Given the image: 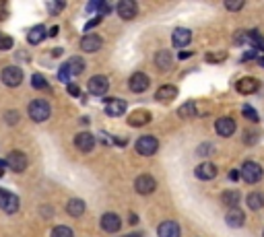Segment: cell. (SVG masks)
<instances>
[{
  "label": "cell",
  "mask_w": 264,
  "mask_h": 237,
  "mask_svg": "<svg viewBox=\"0 0 264 237\" xmlns=\"http://www.w3.org/2000/svg\"><path fill=\"white\" fill-rule=\"evenodd\" d=\"M27 111H29V118L33 122H46L52 114V109H50V103L46 99H35L29 103V107H27Z\"/></svg>",
  "instance_id": "1"
},
{
  "label": "cell",
  "mask_w": 264,
  "mask_h": 237,
  "mask_svg": "<svg viewBox=\"0 0 264 237\" xmlns=\"http://www.w3.org/2000/svg\"><path fill=\"white\" fill-rule=\"evenodd\" d=\"M101 21H103V17H95V19H91V21L85 25V31H91L93 27H97V25H99Z\"/></svg>",
  "instance_id": "41"
},
{
  "label": "cell",
  "mask_w": 264,
  "mask_h": 237,
  "mask_svg": "<svg viewBox=\"0 0 264 237\" xmlns=\"http://www.w3.org/2000/svg\"><path fill=\"white\" fill-rule=\"evenodd\" d=\"M246 202H248V206L252 208V211H260V208L264 206V194H260V192H252V194H248Z\"/></svg>",
  "instance_id": "28"
},
{
  "label": "cell",
  "mask_w": 264,
  "mask_h": 237,
  "mask_svg": "<svg viewBox=\"0 0 264 237\" xmlns=\"http://www.w3.org/2000/svg\"><path fill=\"white\" fill-rule=\"evenodd\" d=\"M128 223H130V225H134V223H138V217H136L134 213H130V217H128Z\"/></svg>",
  "instance_id": "45"
},
{
  "label": "cell",
  "mask_w": 264,
  "mask_h": 237,
  "mask_svg": "<svg viewBox=\"0 0 264 237\" xmlns=\"http://www.w3.org/2000/svg\"><path fill=\"white\" fill-rule=\"evenodd\" d=\"M157 235L159 237H179L182 235V229H179L176 221H163L157 227Z\"/></svg>",
  "instance_id": "16"
},
{
  "label": "cell",
  "mask_w": 264,
  "mask_h": 237,
  "mask_svg": "<svg viewBox=\"0 0 264 237\" xmlns=\"http://www.w3.org/2000/svg\"><path fill=\"white\" fill-rule=\"evenodd\" d=\"M4 175V167H0V177H2Z\"/></svg>",
  "instance_id": "51"
},
{
  "label": "cell",
  "mask_w": 264,
  "mask_h": 237,
  "mask_svg": "<svg viewBox=\"0 0 264 237\" xmlns=\"http://www.w3.org/2000/svg\"><path fill=\"white\" fill-rule=\"evenodd\" d=\"M174 64V56L170 50H159L157 56H155V66L159 68V71H170Z\"/></svg>",
  "instance_id": "22"
},
{
  "label": "cell",
  "mask_w": 264,
  "mask_h": 237,
  "mask_svg": "<svg viewBox=\"0 0 264 237\" xmlns=\"http://www.w3.org/2000/svg\"><path fill=\"white\" fill-rule=\"evenodd\" d=\"M85 202H83L81 198H71L66 202V213L71 215V217H81L83 213H85Z\"/></svg>",
  "instance_id": "26"
},
{
  "label": "cell",
  "mask_w": 264,
  "mask_h": 237,
  "mask_svg": "<svg viewBox=\"0 0 264 237\" xmlns=\"http://www.w3.org/2000/svg\"><path fill=\"white\" fill-rule=\"evenodd\" d=\"M19 206H21V202H19V196H17V194L4 192V190H2V194H0V208H2L6 215H15V213L19 211Z\"/></svg>",
  "instance_id": "5"
},
{
  "label": "cell",
  "mask_w": 264,
  "mask_h": 237,
  "mask_svg": "<svg viewBox=\"0 0 264 237\" xmlns=\"http://www.w3.org/2000/svg\"><path fill=\"white\" fill-rule=\"evenodd\" d=\"M52 237H75V235H73V229H71V227H66V225H58V227H54Z\"/></svg>",
  "instance_id": "31"
},
{
  "label": "cell",
  "mask_w": 264,
  "mask_h": 237,
  "mask_svg": "<svg viewBox=\"0 0 264 237\" xmlns=\"http://www.w3.org/2000/svg\"><path fill=\"white\" fill-rule=\"evenodd\" d=\"M12 37L6 35V33H0V52H6V50H12Z\"/></svg>",
  "instance_id": "32"
},
{
  "label": "cell",
  "mask_w": 264,
  "mask_h": 237,
  "mask_svg": "<svg viewBox=\"0 0 264 237\" xmlns=\"http://www.w3.org/2000/svg\"><path fill=\"white\" fill-rule=\"evenodd\" d=\"M215 130L219 136H223V138H229L233 132H235V122L231 118H219L215 122Z\"/></svg>",
  "instance_id": "18"
},
{
  "label": "cell",
  "mask_w": 264,
  "mask_h": 237,
  "mask_svg": "<svg viewBox=\"0 0 264 237\" xmlns=\"http://www.w3.org/2000/svg\"><path fill=\"white\" fill-rule=\"evenodd\" d=\"M68 93L75 95V97H79V95H81V89H79L77 85H68Z\"/></svg>",
  "instance_id": "43"
},
{
  "label": "cell",
  "mask_w": 264,
  "mask_h": 237,
  "mask_svg": "<svg viewBox=\"0 0 264 237\" xmlns=\"http://www.w3.org/2000/svg\"><path fill=\"white\" fill-rule=\"evenodd\" d=\"M262 237H264V233H262Z\"/></svg>",
  "instance_id": "53"
},
{
  "label": "cell",
  "mask_w": 264,
  "mask_h": 237,
  "mask_svg": "<svg viewBox=\"0 0 264 237\" xmlns=\"http://www.w3.org/2000/svg\"><path fill=\"white\" fill-rule=\"evenodd\" d=\"M258 87H260V82L252 77H244V79L238 80V85H235L238 93H242V95H252V93L258 91Z\"/></svg>",
  "instance_id": "17"
},
{
  "label": "cell",
  "mask_w": 264,
  "mask_h": 237,
  "mask_svg": "<svg viewBox=\"0 0 264 237\" xmlns=\"http://www.w3.org/2000/svg\"><path fill=\"white\" fill-rule=\"evenodd\" d=\"M101 227H103V231H107V233H118L120 227H122V221H120V217H118L116 213H105V215L101 217Z\"/></svg>",
  "instance_id": "15"
},
{
  "label": "cell",
  "mask_w": 264,
  "mask_h": 237,
  "mask_svg": "<svg viewBox=\"0 0 264 237\" xmlns=\"http://www.w3.org/2000/svg\"><path fill=\"white\" fill-rule=\"evenodd\" d=\"M155 188H157L155 177L149 175V173L138 175V177H136V182H134V190H136L138 194H143V196H149L151 192H155Z\"/></svg>",
  "instance_id": "6"
},
{
  "label": "cell",
  "mask_w": 264,
  "mask_h": 237,
  "mask_svg": "<svg viewBox=\"0 0 264 237\" xmlns=\"http://www.w3.org/2000/svg\"><path fill=\"white\" fill-rule=\"evenodd\" d=\"M8 19V4L4 2V0H0V21Z\"/></svg>",
  "instance_id": "39"
},
{
  "label": "cell",
  "mask_w": 264,
  "mask_h": 237,
  "mask_svg": "<svg viewBox=\"0 0 264 237\" xmlns=\"http://www.w3.org/2000/svg\"><path fill=\"white\" fill-rule=\"evenodd\" d=\"M103 46V39L99 35H95V33H87L85 37L81 39V50L83 52H87V54H95V52H99Z\"/></svg>",
  "instance_id": "10"
},
{
  "label": "cell",
  "mask_w": 264,
  "mask_h": 237,
  "mask_svg": "<svg viewBox=\"0 0 264 237\" xmlns=\"http://www.w3.org/2000/svg\"><path fill=\"white\" fill-rule=\"evenodd\" d=\"M21 80H23V71L19 66H6L4 71H2V82L6 87H19L21 85Z\"/></svg>",
  "instance_id": "8"
},
{
  "label": "cell",
  "mask_w": 264,
  "mask_h": 237,
  "mask_svg": "<svg viewBox=\"0 0 264 237\" xmlns=\"http://www.w3.org/2000/svg\"><path fill=\"white\" fill-rule=\"evenodd\" d=\"M260 138V134H258V130H246V134H244V143L246 145H254L256 141Z\"/></svg>",
  "instance_id": "34"
},
{
  "label": "cell",
  "mask_w": 264,
  "mask_h": 237,
  "mask_svg": "<svg viewBox=\"0 0 264 237\" xmlns=\"http://www.w3.org/2000/svg\"><path fill=\"white\" fill-rule=\"evenodd\" d=\"M256 62H258V64H260V66H262V68H264V56H260V58H258V60H256Z\"/></svg>",
  "instance_id": "49"
},
{
  "label": "cell",
  "mask_w": 264,
  "mask_h": 237,
  "mask_svg": "<svg viewBox=\"0 0 264 237\" xmlns=\"http://www.w3.org/2000/svg\"><path fill=\"white\" fill-rule=\"evenodd\" d=\"M240 175H242V179H244L246 184H256V182H260V179H262L264 171H262V167L256 161H246L242 165Z\"/></svg>",
  "instance_id": "2"
},
{
  "label": "cell",
  "mask_w": 264,
  "mask_h": 237,
  "mask_svg": "<svg viewBox=\"0 0 264 237\" xmlns=\"http://www.w3.org/2000/svg\"><path fill=\"white\" fill-rule=\"evenodd\" d=\"M238 177H240L238 171H231V173H229V179H238Z\"/></svg>",
  "instance_id": "47"
},
{
  "label": "cell",
  "mask_w": 264,
  "mask_h": 237,
  "mask_svg": "<svg viewBox=\"0 0 264 237\" xmlns=\"http://www.w3.org/2000/svg\"><path fill=\"white\" fill-rule=\"evenodd\" d=\"M87 89H89L91 95L101 97V95H105L107 89H109V80H107V77H103V75H95V77L89 79Z\"/></svg>",
  "instance_id": "4"
},
{
  "label": "cell",
  "mask_w": 264,
  "mask_h": 237,
  "mask_svg": "<svg viewBox=\"0 0 264 237\" xmlns=\"http://www.w3.org/2000/svg\"><path fill=\"white\" fill-rule=\"evenodd\" d=\"M6 165H8L15 173H23V171L27 169V165H29V161H27V157L23 155L21 151H12L10 155L6 157Z\"/></svg>",
  "instance_id": "9"
},
{
  "label": "cell",
  "mask_w": 264,
  "mask_h": 237,
  "mask_svg": "<svg viewBox=\"0 0 264 237\" xmlns=\"http://www.w3.org/2000/svg\"><path fill=\"white\" fill-rule=\"evenodd\" d=\"M240 200H242V194L238 190H225L221 194V202L229 208H238L240 206Z\"/></svg>",
  "instance_id": "24"
},
{
  "label": "cell",
  "mask_w": 264,
  "mask_h": 237,
  "mask_svg": "<svg viewBox=\"0 0 264 237\" xmlns=\"http://www.w3.org/2000/svg\"><path fill=\"white\" fill-rule=\"evenodd\" d=\"M62 8H64V2H48V10L54 12V15H56V12H60Z\"/></svg>",
  "instance_id": "40"
},
{
  "label": "cell",
  "mask_w": 264,
  "mask_h": 237,
  "mask_svg": "<svg viewBox=\"0 0 264 237\" xmlns=\"http://www.w3.org/2000/svg\"><path fill=\"white\" fill-rule=\"evenodd\" d=\"M177 116L179 118H194V116H196V103H194V101H186L182 107L177 109Z\"/></svg>",
  "instance_id": "29"
},
{
  "label": "cell",
  "mask_w": 264,
  "mask_h": 237,
  "mask_svg": "<svg viewBox=\"0 0 264 237\" xmlns=\"http://www.w3.org/2000/svg\"><path fill=\"white\" fill-rule=\"evenodd\" d=\"M58 35V27H52L50 29V37H56Z\"/></svg>",
  "instance_id": "46"
},
{
  "label": "cell",
  "mask_w": 264,
  "mask_h": 237,
  "mask_svg": "<svg viewBox=\"0 0 264 237\" xmlns=\"http://www.w3.org/2000/svg\"><path fill=\"white\" fill-rule=\"evenodd\" d=\"M75 147L81 151V153H91L95 149V138L91 132H79L75 136Z\"/></svg>",
  "instance_id": "13"
},
{
  "label": "cell",
  "mask_w": 264,
  "mask_h": 237,
  "mask_svg": "<svg viewBox=\"0 0 264 237\" xmlns=\"http://www.w3.org/2000/svg\"><path fill=\"white\" fill-rule=\"evenodd\" d=\"M126 101L124 99H118V97H107L105 99V114L109 118H118V116H124L126 114Z\"/></svg>",
  "instance_id": "7"
},
{
  "label": "cell",
  "mask_w": 264,
  "mask_h": 237,
  "mask_svg": "<svg viewBox=\"0 0 264 237\" xmlns=\"http://www.w3.org/2000/svg\"><path fill=\"white\" fill-rule=\"evenodd\" d=\"M246 221V215L240 211V208H229V213L225 215V223L229 227H242Z\"/></svg>",
  "instance_id": "25"
},
{
  "label": "cell",
  "mask_w": 264,
  "mask_h": 237,
  "mask_svg": "<svg viewBox=\"0 0 264 237\" xmlns=\"http://www.w3.org/2000/svg\"><path fill=\"white\" fill-rule=\"evenodd\" d=\"M4 120H6V124H10V126H12V124H17L19 122V111H6V116H4Z\"/></svg>",
  "instance_id": "38"
},
{
  "label": "cell",
  "mask_w": 264,
  "mask_h": 237,
  "mask_svg": "<svg viewBox=\"0 0 264 237\" xmlns=\"http://www.w3.org/2000/svg\"><path fill=\"white\" fill-rule=\"evenodd\" d=\"M188 56H192V52H182V54H179V58L184 60V58H188Z\"/></svg>",
  "instance_id": "48"
},
{
  "label": "cell",
  "mask_w": 264,
  "mask_h": 237,
  "mask_svg": "<svg viewBox=\"0 0 264 237\" xmlns=\"http://www.w3.org/2000/svg\"><path fill=\"white\" fill-rule=\"evenodd\" d=\"M176 97H177V89H176L174 85H163V87H159L157 93H155V99L161 101V103H170V101L176 99Z\"/></svg>",
  "instance_id": "21"
},
{
  "label": "cell",
  "mask_w": 264,
  "mask_h": 237,
  "mask_svg": "<svg viewBox=\"0 0 264 237\" xmlns=\"http://www.w3.org/2000/svg\"><path fill=\"white\" fill-rule=\"evenodd\" d=\"M134 149H136L138 155L151 157V155H155V153L159 151V141H157L155 136H141L134 143Z\"/></svg>",
  "instance_id": "3"
},
{
  "label": "cell",
  "mask_w": 264,
  "mask_h": 237,
  "mask_svg": "<svg viewBox=\"0 0 264 237\" xmlns=\"http://www.w3.org/2000/svg\"><path fill=\"white\" fill-rule=\"evenodd\" d=\"M66 66H68V71H71V75H83V71L87 68V64H85V60L81 58V56H73V58H68V62H66Z\"/></svg>",
  "instance_id": "27"
},
{
  "label": "cell",
  "mask_w": 264,
  "mask_h": 237,
  "mask_svg": "<svg viewBox=\"0 0 264 237\" xmlns=\"http://www.w3.org/2000/svg\"><path fill=\"white\" fill-rule=\"evenodd\" d=\"M211 153H213V145H200L198 147V155H211Z\"/></svg>",
  "instance_id": "42"
},
{
  "label": "cell",
  "mask_w": 264,
  "mask_h": 237,
  "mask_svg": "<svg viewBox=\"0 0 264 237\" xmlns=\"http://www.w3.org/2000/svg\"><path fill=\"white\" fill-rule=\"evenodd\" d=\"M99 4H101V0H97V2H91L87 6V10H99Z\"/></svg>",
  "instance_id": "44"
},
{
  "label": "cell",
  "mask_w": 264,
  "mask_h": 237,
  "mask_svg": "<svg viewBox=\"0 0 264 237\" xmlns=\"http://www.w3.org/2000/svg\"><path fill=\"white\" fill-rule=\"evenodd\" d=\"M242 111H244V116H246V118H248L250 122H258V120H260L258 111H256L254 107H250V105H244V109H242Z\"/></svg>",
  "instance_id": "33"
},
{
  "label": "cell",
  "mask_w": 264,
  "mask_h": 237,
  "mask_svg": "<svg viewBox=\"0 0 264 237\" xmlns=\"http://www.w3.org/2000/svg\"><path fill=\"white\" fill-rule=\"evenodd\" d=\"M116 10H118L120 19H124V21H132V19L136 17V12H138V6H136L134 0H122V2H118Z\"/></svg>",
  "instance_id": "11"
},
{
  "label": "cell",
  "mask_w": 264,
  "mask_h": 237,
  "mask_svg": "<svg viewBox=\"0 0 264 237\" xmlns=\"http://www.w3.org/2000/svg\"><path fill=\"white\" fill-rule=\"evenodd\" d=\"M31 87H33V89H39V91H46L50 85H48V80H46V77H44V75L35 73V75L31 77Z\"/></svg>",
  "instance_id": "30"
},
{
  "label": "cell",
  "mask_w": 264,
  "mask_h": 237,
  "mask_svg": "<svg viewBox=\"0 0 264 237\" xmlns=\"http://www.w3.org/2000/svg\"><path fill=\"white\" fill-rule=\"evenodd\" d=\"M149 85H151V80L145 73H134L128 80V87H130L132 93H145L149 89Z\"/></svg>",
  "instance_id": "12"
},
{
  "label": "cell",
  "mask_w": 264,
  "mask_h": 237,
  "mask_svg": "<svg viewBox=\"0 0 264 237\" xmlns=\"http://www.w3.org/2000/svg\"><path fill=\"white\" fill-rule=\"evenodd\" d=\"M227 58L225 52H219V54H206V62H223Z\"/></svg>",
  "instance_id": "35"
},
{
  "label": "cell",
  "mask_w": 264,
  "mask_h": 237,
  "mask_svg": "<svg viewBox=\"0 0 264 237\" xmlns=\"http://www.w3.org/2000/svg\"><path fill=\"white\" fill-rule=\"evenodd\" d=\"M48 35H50V33L46 31L44 25H35L33 29H29V33H27V41H29L31 46H37V44H41V41H44Z\"/></svg>",
  "instance_id": "23"
},
{
  "label": "cell",
  "mask_w": 264,
  "mask_h": 237,
  "mask_svg": "<svg viewBox=\"0 0 264 237\" xmlns=\"http://www.w3.org/2000/svg\"><path fill=\"white\" fill-rule=\"evenodd\" d=\"M58 79H60L62 82H68V79H71V71H68V66H66V64H62V66H60V71H58Z\"/></svg>",
  "instance_id": "37"
},
{
  "label": "cell",
  "mask_w": 264,
  "mask_h": 237,
  "mask_svg": "<svg viewBox=\"0 0 264 237\" xmlns=\"http://www.w3.org/2000/svg\"><path fill=\"white\" fill-rule=\"evenodd\" d=\"M196 177L198 179H204V182H208V179H215V175H217V167L211 163V161H204V163H200L198 167H196Z\"/></svg>",
  "instance_id": "19"
},
{
  "label": "cell",
  "mask_w": 264,
  "mask_h": 237,
  "mask_svg": "<svg viewBox=\"0 0 264 237\" xmlns=\"http://www.w3.org/2000/svg\"><path fill=\"white\" fill-rule=\"evenodd\" d=\"M225 8L227 10H240V8H244V0H227Z\"/></svg>",
  "instance_id": "36"
},
{
  "label": "cell",
  "mask_w": 264,
  "mask_h": 237,
  "mask_svg": "<svg viewBox=\"0 0 264 237\" xmlns=\"http://www.w3.org/2000/svg\"><path fill=\"white\" fill-rule=\"evenodd\" d=\"M128 126H132V128H143V126H147V124L151 122V111H147V109H136V111H132V114L128 116Z\"/></svg>",
  "instance_id": "14"
},
{
  "label": "cell",
  "mask_w": 264,
  "mask_h": 237,
  "mask_svg": "<svg viewBox=\"0 0 264 237\" xmlns=\"http://www.w3.org/2000/svg\"><path fill=\"white\" fill-rule=\"evenodd\" d=\"M190 39H192V31L190 29H184V27H177V29L172 33V41H174V46L176 48H184L190 44Z\"/></svg>",
  "instance_id": "20"
},
{
  "label": "cell",
  "mask_w": 264,
  "mask_h": 237,
  "mask_svg": "<svg viewBox=\"0 0 264 237\" xmlns=\"http://www.w3.org/2000/svg\"><path fill=\"white\" fill-rule=\"evenodd\" d=\"M126 237H143L141 233H134V235H126Z\"/></svg>",
  "instance_id": "50"
},
{
  "label": "cell",
  "mask_w": 264,
  "mask_h": 237,
  "mask_svg": "<svg viewBox=\"0 0 264 237\" xmlns=\"http://www.w3.org/2000/svg\"><path fill=\"white\" fill-rule=\"evenodd\" d=\"M0 194H2V190H0Z\"/></svg>",
  "instance_id": "52"
}]
</instances>
